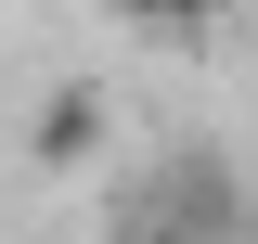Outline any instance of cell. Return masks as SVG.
Wrapping results in <instances>:
<instances>
[{
    "label": "cell",
    "mask_w": 258,
    "mask_h": 244,
    "mask_svg": "<svg viewBox=\"0 0 258 244\" xmlns=\"http://www.w3.org/2000/svg\"><path fill=\"white\" fill-rule=\"evenodd\" d=\"M155 218H181L194 244H258V193H245V167L232 154H207V142H168V167H155V193H142Z\"/></svg>",
    "instance_id": "obj_1"
},
{
    "label": "cell",
    "mask_w": 258,
    "mask_h": 244,
    "mask_svg": "<svg viewBox=\"0 0 258 244\" xmlns=\"http://www.w3.org/2000/svg\"><path fill=\"white\" fill-rule=\"evenodd\" d=\"M103 129H116V103H103L91 77H64V90H39V116H26V167H91Z\"/></svg>",
    "instance_id": "obj_2"
},
{
    "label": "cell",
    "mask_w": 258,
    "mask_h": 244,
    "mask_svg": "<svg viewBox=\"0 0 258 244\" xmlns=\"http://www.w3.org/2000/svg\"><path fill=\"white\" fill-rule=\"evenodd\" d=\"M116 13H129L142 39H220V13H232V0H116Z\"/></svg>",
    "instance_id": "obj_3"
},
{
    "label": "cell",
    "mask_w": 258,
    "mask_h": 244,
    "mask_svg": "<svg viewBox=\"0 0 258 244\" xmlns=\"http://www.w3.org/2000/svg\"><path fill=\"white\" fill-rule=\"evenodd\" d=\"M116 244H194V231H181V218H155V206H142V218H116Z\"/></svg>",
    "instance_id": "obj_4"
}]
</instances>
